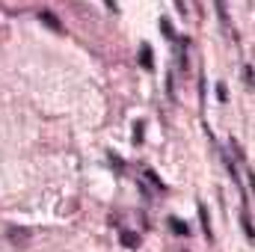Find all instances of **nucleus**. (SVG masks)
I'll return each instance as SVG.
<instances>
[{
	"label": "nucleus",
	"instance_id": "2",
	"mask_svg": "<svg viewBox=\"0 0 255 252\" xmlns=\"http://www.w3.org/2000/svg\"><path fill=\"white\" fill-rule=\"evenodd\" d=\"M39 18H42V21H45L51 30H57V33H65V27L60 24V18H57L54 12H39Z\"/></svg>",
	"mask_w": 255,
	"mask_h": 252
},
{
	"label": "nucleus",
	"instance_id": "4",
	"mask_svg": "<svg viewBox=\"0 0 255 252\" xmlns=\"http://www.w3.org/2000/svg\"><path fill=\"white\" fill-rule=\"evenodd\" d=\"M169 229H172L175 235H181V238H187V235H190L187 223H184V220H175V217H169Z\"/></svg>",
	"mask_w": 255,
	"mask_h": 252
},
{
	"label": "nucleus",
	"instance_id": "6",
	"mask_svg": "<svg viewBox=\"0 0 255 252\" xmlns=\"http://www.w3.org/2000/svg\"><path fill=\"white\" fill-rule=\"evenodd\" d=\"M244 80H247V89H253V68L244 65Z\"/></svg>",
	"mask_w": 255,
	"mask_h": 252
},
{
	"label": "nucleus",
	"instance_id": "1",
	"mask_svg": "<svg viewBox=\"0 0 255 252\" xmlns=\"http://www.w3.org/2000/svg\"><path fill=\"white\" fill-rule=\"evenodd\" d=\"M6 235H9V241L15 244V247H24V244H30V232H21V229H6Z\"/></svg>",
	"mask_w": 255,
	"mask_h": 252
},
{
	"label": "nucleus",
	"instance_id": "5",
	"mask_svg": "<svg viewBox=\"0 0 255 252\" xmlns=\"http://www.w3.org/2000/svg\"><path fill=\"white\" fill-rule=\"evenodd\" d=\"M122 244H125V247H130V250H136V247H139V235H133V232H122Z\"/></svg>",
	"mask_w": 255,
	"mask_h": 252
},
{
	"label": "nucleus",
	"instance_id": "7",
	"mask_svg": "<svg viewBox=\"0 0 255 252\" xmlns=\"http://www.w3.org/2000/svg\"><path fill=\"white\" fill-rule=\"evenodd\" d=\"M133 142H142V122L133 125Z\"/></svg>",
	"mask_w": 255,
	"mask_h": 252
},
{
	"label": "nucleus",
	"instance_id": "3",
	"mask_svg": "<svg viewBox=\"0 0 255 252\" xmlns=\"http://www.w3.org/2000/svg\"><path fill=\"white\" fill-rule=\"evenodd\" d=\"M139 65H142V68H148V71L154 68V54H151V48H148V45H142V48H139Z\"/></svg>",
	"mask_w": 255,
	"mask_h": 252
},
{
	"label": "nucleus",
	"instance_id": "8",
	"mask_svg": "<svg viewBox=\"0 0 255 252\" xmlns=\"http://www.w3.org/2000/svg\"><path fill=\"white\" fill-rule=\"evenodd\" d=\"M160 30H163V33H166V36H169V39H172V27H169V21H166V18H163V21H160Z\"/></svg>",
	"mask_w": 255,
	"mask_h": 252
}]
</instances>
